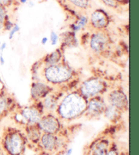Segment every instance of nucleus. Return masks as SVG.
I'll list each match as a JSON object with an SVG mask.
<instances>
[{"mask_svg":"<svg viewBox=\"0 0 139 155\" xmlns=\"http://www.w3.org/2000/svg\"><path fill=\"white\" fill-rule=\"evenodd\" d=\"M87 101L78 91H71L60 100L56 114L63 123H71L84 117Z\"/></svg>","mask_w":139,"mask_h":155,"instance_id":"1","label":"nucleus"},{"mask_svg":"<svg viewBox=\"0 0 139 155\" xmlns=\"http://www.w3.org/2000/svg\"><path fill=\"white\" fill-rule=\"evenodd\" d=\"M24 132L15 128H8L2 136L1 144L6 155H23L27 144Z\"/></svg>","mask_w":139,"mask_h":155,"instance_id":"2","label":"nucleus"},{"mask_svg":"<svg viewBox=\"0 0 139 155\" xmlns=\"http://www.w3.org/2000/svg\"><path fill=\"white\" fill-rule=\"evenodd\" d=\"M45 81L51 85H60L69 82L73 78V73L68 67L59 64L45 67L43 70Z\"/></svg>","mask_w":139,"mask_h":155,"instance_id":"3","label":"nucleus"},{"mask_svg":"<svg viewBox=\"0 0 139 155\" xmlns=\"http://www.w3.org/2000/svg\"><path fill=\"white\" fill-rule=\"evenodd\" d=\"M43 114L42 107H39L36 105L27 106L16 112L14 115V120L24 127L36 125Z\"/></svg>","mask_w":139,"mask_h":155,"instance_id":"4","label":"nucleus"},{"mask_svg":"<svg viewBox=\"0 0 139 155\" xmlns=\"http://www.w3.org/2000/svg\"><path fill=\"white\" fill-rule=\"evenodd\" d=\"M37 125L42 134L58 135L63 131V123L56 113H44Z\"/></svg>","mask_w":139,"mask_h":155,"instance_id":"5","label":"nucleus"},{"mask_svg":"<svg viewBox=\"0 0 139 155\" xmlns=\"http://www.w3.org/2000/svg\"><path fill=\"white\" fill-rule=\"evenodd\" d=\"M105 88V84L102 79L92 77L82 83L78 91L86 100H88L98 96H102Z\"/></svg>","mask_w":139,"mask_h":155,"instance_id":"6","label":"nucleus"},{"mask_svg":"<svg viewBox=\"0 0 139 155\" xmlns=\"http://www.w3.org/2000/svg\"><path fill=\"white\" fill-rule=\"evenodd\" d=\"M107 103L103 96H98L88 99L84 117L88 119H97L103 116Z\"/></svg>","mask_w":139,"mask_h":155,"instance_id":"7","label":"nucleus"},{"mask_svg":"<svg viewBox=\"0 0 139 155\" xmlns=\"http://www.w3.org/2000/svg\"><path fill=\"white\" fill-rule=\"evenodd\" d=\"M107 104L116 108L121 112L127 111L128 109V99L123 91L115 90L107 94L105 98Z\"/></svg>","mask_w":139,"mask_h":155,"instance_id":"8","label":"nucleus"},{"mask_svg":"<svg viewBox=\"0 0 139 155\" xmlns=\"http://www.w3.org/2000/svg\"><path fill=\"white\" fill-rule=\"evenodd\" d=\"M53 92V88L47 83L36 81L31 85V97L33 101L39 102L42 99Z\"/></svg>","mask_w":139,"mask_h":155,"instance_id":"9","label":"nucleus"},{"mask_svg":"<svg viewBox=\"0 0 139 155\" xmlns=\"http://www.w3.org/2000/svg\"><path fill=\"white\" fill-rule=\"evenodd\" d=\"M56 139L57 135L42 134L37 145L45 153L54 154L56 153Z\"/></svg>","mask_w":139,"mask_h":155,"instance_id":"10","label":"nucleus"},{"mask_svg":"<svg viewBox=\"0 0 139 155\" xmlns=\"http://www.w3.org/2000/svg\"><path fill=\"white\" fill-rule=\"evenodd\" d=\"M111 142V140L108 138H99L94 140L89 147L90 155H107Z\"/></svg>","mask_w":139,"mask_h":155,"instance_id":"11","label":"nucleus"},{"mask_svg":"<svg viewBox=\"0 0 139 155\" xmlns=\"http://www.w3.org/2000/svg\"><path fill=\"white\" fill-rule=\"evenodd\" d=\"M60 98L53 92L46 96L41 101L43 113H55L60 101Z\"/></svg>","mask_w":139,"mask_h":155,"instance_id":"12","label":"nucleus"},{"mask_svg":"<svg viewBox=\"0 0 139 155\" xmlns=\"http://www.w3.org/2000/svg\"><path fill=\"white\" fill-rule=\"evenodd\" d=\"M90 48L94 52L99 53L105 50L107 45V37L102 33H97L92 37Z\"/></svg>","mask_w":139,"mask_h":155,"instance_id":"13","label":"nucleus"},{"mask_svg":"<svg viewBox=\"0 0 139 155\" xmlns=\"http://www.w3.org/2000/svg\"><path fill=\"white\" fill-rule=\"evenodd\" d=\"M25 135L28 142L37 145L42 136V131L37 127V125L26 126L25 127Z\"/></svg>","mask_w":139,"mask_h":155,"instance_id":"14","label":"nucleus"},{"mask_svg":"<svg viewBox=\"0 0 139 155\" xmlns=\"http://www.w3.org/2000/svg\"><path fill=\"white\" fill-rule=\"evenodd\" d=\"M91 23L94 28H103L108 24V18L105 13L101 10H96L91 15Z\"/></svg>","mask_w":139,"mask_h":155,"instance_id":"15","label":"nucleus"},{"mask_svg":"<svg viewBox=\"0 0 139 155\" xmlns=\"http://www.w3.org/2000/svg\"><path fill=\"white\" fill-rule=\"evenodd\" d=\"M122 112L119 110L118 109L112 106L107 104L105 107V110L103 112V116L110 122L116 123L120 119Z\"/></svg>","mask_w":139,"mask_h":155,"instance_id":"16","label":"nucleus"},{"mask_svg":"<svg viewBox=\"0 0 139 155\" xmlns=\"http://www.w3.org/2000/svg\"><path fill=\"white\" fill-rule=\"evenodd\" d=\"M61 58L62 55L60 50H55L53 52H52L46 57L44 60L45 67L59 64V63H60V60H61Z\"/></svg>","mask_w":139,"mask_h":155,"instance_id":"17","label":"nucleus"},{"mask_svg":"<svg viewBox=\"0 0 139 155\" xmlns=\"http://www.w3.org/2000/svg\"><path fill=\"white\" fill-rule=\"evenodd\" d=\"M10 108L8 98L0 92V118L8 113Z\"/></svg>","mask_w":139,"mask_h":155,"instance_id":"18","label":"nucleus"},{"mask_svg":"<svg viewBox=\"0 0 139 155\" xmlns=\"http://www.w3.org/2000/svg\"><path fill=\"white\" fill-rule=\"evenodd\" d=\"M120 154L118 145L115 142H111L108 150H107V155H120Z\"/></svg>","mask_w":139,"mask_h":155,"instance_id":"19","label":"nucleus"},{"mask_svg":"<svg viewBox=\"0 0 139 155\" xmlns=\"http://www.w3.org/2000/svg\"><path fill=\"white\" fill-rule=\"evenodd\" d=\"M75 7L81 9H86L88 6V0H68Z\"/></svg>","mask_w":139,"mask_h":155,"instance_id":"20","label":"nucleus"},{"mask_svg":"<svg viewBox=\"0 0 139 155\" xmlns=\"http://www.w3.org/2000/svg\"><path fill=\"white\" fill-rule=\"evenodd\" d=\"M86 22H87L86 17V16H82L80 18L79 21L77 22V23L74 26L73 29L75 31H79V30H80L81 28L84 27V26L86 24Z\"/></svg>","mask_w":139,"mask_h":155,"instance_id":"21","label":"nucleus"},{"mask_svg":"<svg viewBox=\"0 0 139 155\" xmlns=\"http://www.w3.org/2000/svg\"><path fill=\"white\" fill-rule=\"evenodd\" d=\"M50 40H51V44L53 45H56L59 40V35H57L56 32L54 31H52L50 33Z\"/></svg>","mask_w":139,"mask_h":155,"instance_id":"22","label":"nucleus"},{"mask_svg":"<svg viewBox=\"0 0 139 155\" xmlns=\"http://www.w3.org/2000/svg\"><path fill=\"white\" fill-rule=\"evenodd\" d=\"M106 5L111 8H115L117 6V2L115 0H102Z\"/></svg>","mask_w":139,"mask_h":155,"instance_id":"23","label":"nucleus"},{"mask_svg":"<svg viewBox=\"0 0 139 155\" xmlns=\"http://www.w3.org/2000/svg\"><path fill=\"white\" fill-rule=\"evenodd\" d=\"M20 30V28L17 25H15L12 27V28H11L10 31V35H9V39H11L12 38L13 36L14 35V34L18 32V31Z\"/></svg>","mask_w":139,"mask_h":155,"instance_id":"24","label":"nucleus"},{"mask_svg":"<svg viewBox=\"0 0 139 155\" xmlns=\"http://www.w3.org/2000/svg\"><path fill=\"white\" fill-rule=\"evenodd\" d=\"M5 14H6V11H5V6L0 4V16L4 17V18H5Z\"/></svg>","mask_w":139,"mask_h":155,"instance_id":"25","label":"nucleus"},{"mask_svg":"<svg viewBox=\"0 0 139 155\" xmlns=\"http://www.w3.org/2000/svg\"><path fill=\"white\" fill-rule=\"evenodd\" d=\"M73 152V148H69L67 147L65 150V155H72Z\"/></svg>","mask_w":139,"mask_h":155,"instance_id":"26","label":"nucleus"},{"mask_svg":"<svg viewBox=\"0 0 139 155\" xmlns=\"http://www.w3.org/2000/svg\"><path fill=\"white\" fill-rule=\"evenodd\" d=\"M12 2V0H0V4H2L3 5H8Z\"/></svg>","mask_w":139,"mask_h":155,"instance_id":"27","label":"nucleus"},{"mask_svg":"<svg viewBox=\"0 0 139 155\" xmlns=\"http://www.w3.org/2000/svg\"><path fill=\"white\" fill-rule=\"evenodd\" d=\"M4 21H5V18H4V17L0 16V30H1L2 28L4 27Z\"/></svg>","mask_w":139,"mask_h":155,"instance_id":"28","label":"nucleus"},{"mask_svg":"<svg viewBox=\"0 0 139 155\" xmlns=\"http://www.w3.org/2000/svg\"><path fill=\"white\" fill-rule=\"evenodd\" d=\"M4 63H5L4 58V57H3L2 54H1V55H0V64H1L2 65H4Z\"/></svg>","mask_w":139,"mask_h":155,"instance_id":"29","label":"nucleus"},{"mask_svg":"<svg viewBox=\"0 0 139 155\" xmlns=\"http://www.w3.org/2000/svg\"><path fill=\"white\" fill-rule=\"evenodd\" d=\"M54 155H65V150L58 151L54 154Z\"/></svg>","mask_w":139,"mask_h":155,"instance_id":"30","label":"nucleus"},{"mask_svg":"<svg viewBox=\"0 0 139 155\" xmlns=\"http://www.w3.org/2000/svg\"><path fill=\"white\" fill-rule=\"evenodd\" d=\"M5 47H6V44H5V43H4V44H3L2 45L1 48H0V50H1L2 54V51L4 50V49L5 48Z\"/></svg>","mask_w":139,"mask_h":155,"instance_id":"31","label":"nucleus"},{"mask_svg":"<svg viewBox=\"0 0 139 155\" xmlns=\"http://www.w3.org/2000/svg\"><path fill=\"white\" fill-rule=\"evenodd\" d=\"M48 41V38L47 37H43V38L42 39V44L43 45H45L46 43Z\"/></svg>","mask_w":139,"mask_h":155,"instance_id":"32","label":"nucleus"},{"mask_svg":"<svg viewBox=\"0 0 139 155\" xmlns=\"http://www.w3.org/2000/svg\"><path fill=\"white\" fill-rule=\"evenodd\" d=\"M0 155H6V154L5 153V152L3 150V148H2V146H0Z\"/></svg>","mask_w":139,"mask_h":155,"instance_id":"33","label":"nucleus"},{"mask_svg":"<svg viewBox=\"0 0 139 155\" xmlns=\"http://www.w3.org/2000/svg\"><path fill=\"white\" fill-rule=\"evenodd\" d=\"M20 1H21V2L22 3V4H25V3L27 2V0H20Z\"/></svg>","mask_w":139,"mask_h":155,"instance_id":"34","label":"nucleus"},{"mask_svg":"<svg viewBox=\"0 0 139 155\" xmlns=\"http://www.w3.org/2000/svg\"><path fill=\"white\" fill-rule=\"evenodd\" d=\"M2 84V82H1V80H0V84Z\"/></svg>","mask_w":139,"mask_h":155,"instance_id":"35","label":"nucleus"}]
</instances>
